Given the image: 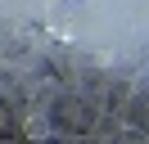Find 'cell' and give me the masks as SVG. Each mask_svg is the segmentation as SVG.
Instances as JSON below:
<instances>
[{
	"instance_id": "obj_1",
	"label": "cell",
	"mask_w": 149,
	"mask_h": 144,
	"mask_svg": "<svg viewBox=\"0 0 149 144\" xmlns=\"http://www.w3.org/2000/svg\"><path fill=\"white\" fill-rule=\"evenodd\" d=\"M45 131H50L45 117H32V122H27V135H45Z\"/></svg>"
}]
</instances>
